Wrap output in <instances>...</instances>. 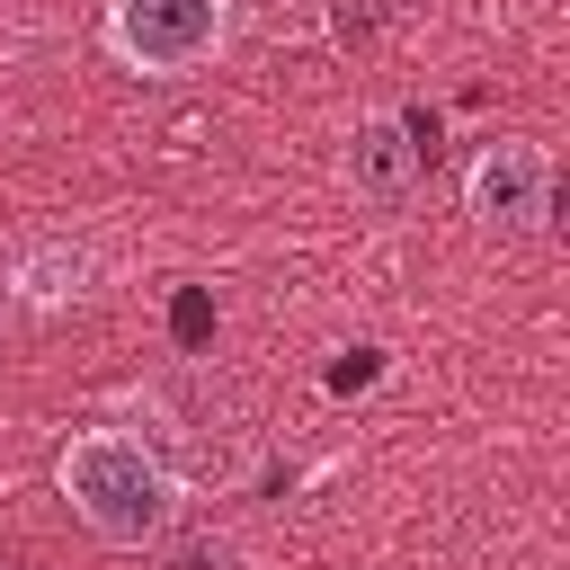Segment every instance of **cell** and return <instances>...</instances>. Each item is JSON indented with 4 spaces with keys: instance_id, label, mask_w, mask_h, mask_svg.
<instances>
[{
    "instance_id": "cell-6",
    "label": "cell",
    "mask_w": 570,
    "mask_h": 570,
    "mask_svg": "<svg viewBox=\"0 0 570 570\" xmlns=\"http://www.w3.org/2000/svg\"><path fill=\"white\" fill-rule=\"evenodd\" d=\"M374 27H383V0H330V36L338 45H374Z\"/></svg>"
},
{
    "instance_id": "cell-1",
    "label": "cell",
    "mask_w": 570,
    "mask_h": 570,
    "mask_svg": "<svg viewBox=\"0 0 570 570\" xmlns=\"http://www.w3.org/2000/svg\"><path fill=\"white\" fill-rule=\"evenodd\" d=\"M53 490H62V508H71L98 543H116V552L160 543V534L178 525V508H187L178 463H169L160 445H142L134 428H71L62 454H53Z\"/></svg>"
},
{
    "instance_id": "cell-2",
    "label": "cell",
    "mask_w": 570,
    "mask_h": 570,
    "mask_svg": "<svg viewBox=\"0 0 570 570\" xmlns=\"http://www.w3.org/2000/svg\"><path fill=\"white\" fill-rule=\"evenodd\" d=\"M232 0H107L98 9V45L107 62L142 71V80H187L232 45Z\"/></svg>"
},
{
    "instance_id": "cell-5",
    "label": "cell",
    "mask_w": 570,
    "mask_h": 570,
    "mask_svg": "<svg viewBox=\"0 0 570 570\" xmlns=\"http://www.w3.org/2000/svg\"><path fill=\"white\" fill-rule=\"evenodd\" d=\"M98 267H107V258H98L89 232H36V240L9 249V267H0V303H18V312H71V303H89Z\"/></svg>"
},
{
    "instance_id": "cell-4",
    "label": "cell",
    "mask_w": 570,
    "mask_h": 570,
    "mask_svg": "<svg viewBox=\"0 0 570 570\" xmlns=\"http://www.w3.org/2000/svg\"><path fill=\"white\" fill-rule=\"evenodd\" d=\"M428 151H436V116H419V107H383V116H356V134H347V178H356V196L401 205V196L419 187Z\"/></svg>"
},
{
    "instance_id": "cell-3",
    "label": "cell",
    "mask_w": 570,
    "mask_h": 570,
    "mask_svg": "<svg viewBox=\"0 0 570 570\" xmlns=\"http://www.w3.org/2000/svg\"><path fill=\"white\" fill-rule=\"evenodd\" d=\"M463 214L481 232H543V214H552V151L525 142V134L481 142L472 169H463Z\"/></svg>"
}]
</instances>
